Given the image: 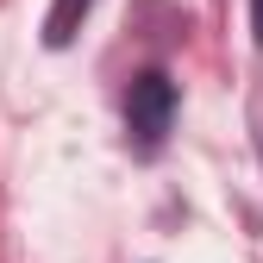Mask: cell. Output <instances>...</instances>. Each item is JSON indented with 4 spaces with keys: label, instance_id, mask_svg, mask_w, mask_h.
<instances>
[{
    "label": "cell",
    "instance_id": "3",
    "mask_svg": "<svg viewBox=\"0 0 263 263\" xmlns=\"http://www.w3.org/2000/svg\"><path fill=\"white\" fill-rule=\"evenodd\" d=\"M251 38H257V50H263V0H251Z\"/></svg>",
    "mask_w": 263,
    "mask_h": 263
},
{
    "label": "cell",
    "instance_id": "1",
    "mask_svg": "<svg viewBox=\"0 0 263 263\" xmlns=\"http://www.w3.org/2000/svg\"><path fill=\"white\" fill-rule=\"evenodd\" d=\"M170 119H176V82L163 76V69H144L138 82H132V94H125V125H132V138H138L144 151H157L163 132H170Z\"/></svg>",
    "mask_w": 263,
    "mask_h": 263
},
{
    "label": "cell",
    "instance_id": "2",
    "mask_svg": "<svg viewBox=\"0 0 263 263\" xmlns=\"http://www.w3.org/2000/svg\"><path fill=\"white\" fill-rule=\"evenodd\" d=\"M82 13H88V0H57V7H50V25H44V38H50V44H69Z\"/></svg>",
    "mask_w": 263,
    "mask_h": 263
}]
</instances>
